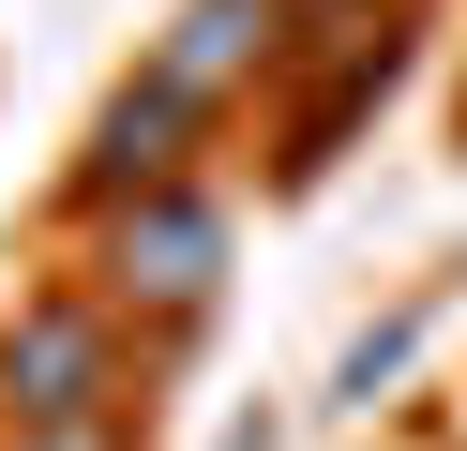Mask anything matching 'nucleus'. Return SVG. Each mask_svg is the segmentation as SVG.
<instances>
[{"instance_id":"f257e3e1","label":"nucleus","mask_w":467,"mask_h":451,"mask_svg":"<svg viewBox=\"0 0 467 451\" xmlns=\"http://www.w3.org/2000/svg\"><path fill=\"white\" fill-rule=\"evenodd\" d=\"M0 421L16 436H46V421H136L121 301H16L0 316Z\"/></svg>"},{"instance_id":"f03ea898","label":"nucleus","mask_w":467,"mask_h":451,"mask_svg":"<svg viewBox=\"0 0 467 451\" xmlns=\"http://www.w3.org/2000/svg\"><path fill=\"white\" fill-rule=\"evenodd\" d=\"M106 301L151 316L166 346H182V331L226 301V210L196 196V180H182V196H136L121 226H106Z\"/></svg>"},{"instance_id":"7ed1b4c3","label":"nucleus","mask_w":467,"mask_h":451,"mask_svg":"<svg viewBox=\"0 0 467 451\" xmlns=\"http://www.w3.org/2000/svg\"><path fill=\"white\" fill-rule=\"evenodd\" d=\"M196 136H212V120H196L182 90L121 76V90L91 106V150H76V180H61V196L91 210V226H121L136 196H182V180H196Z\"/></svg>"},{"instance_id":"20e7f679","label":"nucleus","mask_w":467,"mask_h":451,"mask_svg":"<svg viewBox=\"0 0 467 451\" xmlns=\"http://www.w3.org/2000/svg\"><path fill=\"white\" fill-rule=\"evenodd\" d=\"M151 90H182L196 120H226L256 76H286V0H182V15L151 30V60H136Z\"/></svg>"},{"instance_id":"39448f33","label":"nucleus","mask_w":467,"mask_h":451,"mask_svg":"<svg viewBox=\"0 0 467 451\" xmlns=\"http://www.w3.org/2000/svg\"><path fill=\"white\" fill-rule=\"evenodd\" d=\"M407 76V15L392 30H362V46H332V60H317V90H302V106H286V180H317V166H332V150H347V120H362L377 106V90H392Z\"/></svg>"},{"instance_id":"423d86ee","label":"nucleus","mask_w":467,"mask_h":451,"mask_svg":"<svg viewBox=\"0 0 467 451\" xmlns=\"http://www.w3.org/2000/svg\"><path fill=\"white\" fill-rule=\"evenodd\" d=\"M407 361H422V316H377V331H347V361H332V406H377Z\"/></svg>"},{"instance_id":"0eeeda50","label":"nucleus","mask_w":467,"mask_h":451,"mask_svg":"<svg viewBox=\"0 0 467 451\" xmlns=\"http://www.w3.org/2000/svg\"><path fill=\"white\" fill-rule=\"evenodd\" d=\"M16 451H136V421H46V436H16Z\"/></svg>"},{"instance_id":"6e6552de","label":"nucleus","mask_w":467,"mask_h":451,"mask_svg":"<svg viewBox=\"0 0 467 451\" xmlns=\"http://www.w3.org/2000/svg\"><path fill=\"white\" fill-rule=\"evenodd\" d=\"M212 451H272V406H242V421H226V436Z\"/></svg>"}]
</instances>
